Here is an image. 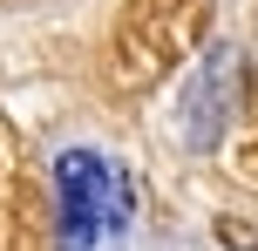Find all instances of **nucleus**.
<instances>
[{
  "instance_id": "f257e3e1",
  "label": "nucleus",
  "mask_w": 258,
  "mask_h": 251,
  "mask_svg": "<svg viewBox=\"0 0 258 251\" xmlns=\"http://www.w3.org/2000/svg\"><path fill=\"white\" fill-rule=\"evenodd\" d=\"M54 190H61V251H89L122 217V184L95 149H68L54 163Z\"/></svg>"
}]
</instances>
